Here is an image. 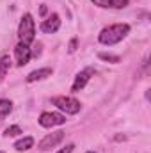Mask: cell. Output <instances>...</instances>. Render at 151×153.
Listing matches in <instances>:
<instances>
[{
  "instance_id": "cell-1",
  "label": "cell",
  "mask_w": 151,
  "mask_h": 153,
  "mask_svg": "<svg viewBox=\"0 0 151 153\" xmlns=\"http://www.w3.org/2000/svg\"><path fill=\"white\" fill-rule=\"evenodd\" d=\"M128 32H130V25H128V23H115V25L105 27V29L100 32L98 39H100L101 45L112 46V45H115V43L123 41V39L128 36Z\"/></svg>"
},
{
  "instance_id": "cell-2",
  "label": "cell",
  "mask_w": 151,
  "mask_h": 153,
  "mask_svg": "<svg viewBox=\"0 0 151 153\" xmlns=\"http://www.w3.org/2000/svg\"><path fill=\"white\" fill-rule=\"evenodd\" d=\"M18 38H20V43H23V45H30L36 38V23H34L30 13L23 14V18H21L20 27H18Z\"/></svg>"
},
{
  "instance_id": "cell-3",
  "label": "cell",
  "mask_w": 151,
  "mask_h": 153,
  "mask_svg": "<svg viewBox=\"0 0 151 153\" xmlns=\"http://www.w3.org/2000/svg\"><path fill=\"white\" fill-rule=\"evenodd\" d=\"M52 103L66 114H76V112H80V107H82L80 102L71 98V96H55L52 100Z\"/></svg>"
},
{
  "instance_id": "cell-4",
  "label": "cell",
  "mask_w": 151,
  "mask_h": 153,
  "mask_svg": "<svg viewBox=\"0 0 151 153\" xmlns=\"http://www.w3.org/2000/svg\"><path fill=\"white\" fill-rule=\"evenodd\" d=\"M66 123V116L59 114V112H43L39 116V125L44 128H52L57 125H64Z\"/></svg>"
},
{
  "instance_id": "cell-5",
  "label": "cell",
  "mask_w": 151,
  "mask_h": 153,
  "mask_svg": "<svg viewBox=\"0 0 151 153\" xmlns=\"http://www.w3.org/2000/svg\"><path fill=\"white\" fill-rule=\"evenodd\" d=\"M96 73V70L94 68H85V70H82L78 75L75 76V82H73V85H71V93H80L85 85H87V82L91 80V76Z\"/></svg>"
},
{
  "instance_id": "cell-6",
  "label": "cell",
  "mask_w": 151,
  "mask_h": 153,
  "mask_svg": "<svg viewBox=\"0 0 151 153\" xmlns=\"http://www.w3.org/2000/svg\"><path fill=\"white\" fill-rule=\"evenodd\" d=\"M14 55H16L18 66H25V64H29V61H30V57H32V50H30L29 45L18 43L16 48H14Z\"/></svg>"
},
{
  "instance_id": "cell-7",
  "label": "cell",
  "mask_w": 151,
  "mask_h": 153,
  "mask_svg": "<svg viewBox=\"0 0 151 153\" xmlns=\"http://www.w3.org/2000/svg\"><path fill=\"white\" fill-rule=\"evenodd\" d=\"M62 139H64V132H53V134H48L41 143H39V150H43V152H46V150H52V148H55L59 143H62Z\"/></svg>"
},
{
  "instance_id": "cell-8",
  "label": "cell",
  "mask_w": 151,
  "mask_h": 153,
  "mask_svg": "<svg viewBox=\"0 0 151 153\" xmlns=\"http://www.w3.org/2000/svg\"><path fill=\"white\" fill-rule=\"evenodd\" d=\"M41 32H44V34H53V32H57L59 29H61V18H59V14H50L43 23H41Z\"/></svg>"
},
{
  "instance_id": "cell-9",
  "label": "cell",
  "mask_w": 151,
  "mask_h": 153,
  "mask_svg": "<svg viewBox=\"0 0 151 153\" xmlns=\"http://www.w3.org/2000/svg\"><path fill=\"white\" fill-rule=\"evenodd\" d=\"M91 2L101 9H124L130 4V0H91Z\"/></svg>"
},
{
  "instance_id": "cell-10",
  "label": "cell",
  "mask_w": 151,
  "mask_h": 153,
  "mask_svg": "<svg viewBox=\"0 0 151 153\" xmlns=\"http://www.w3.org/2000/svg\"><path fill=\"white\" fill-rule=\"evenodd\" d=\"M50 75H52V68H41V70H36V71L29 73L27 82H29V84H32V82L43 80V78H46V76H50Z\"/></svg>"
},
{
  "instance_id": "cell-11",
  "label": "cell",
  "mask_w": 151,
  "mask_h": 153,
  "mask_svg": "<svg viewBox=\"0 0 151 153\" xmlns=\"http://www.w3.org/2000/svg\"><path fill=\"white\" fill-rule=\"evenodd\" d=\"M32 146H34V139H32V137H23V139H20V141H16V143H14V148H16L18 152L30 150Z\"/></svg>"
},
{
  "instance_id": "cell-12",
  "label": "cell",
  "mask_w": 151,
  "mask_h": 153,
  "mask_svg": "<svg viewBox=\"0 0 151 153\" xmlns=\"http://www.w3.org/2000/svg\"><path fill=\"white\" fill-rule=\"evenodd\" d=\"M9 68H11V59H9V55H2V57H0V82H4V78L7 75Z\"/></svg>"
},
{
  "instance_id": "cell-13",
  "label": "cell",
  "mask_w": 151,
  "mask_h": 153,
  "mask_svg": "<svg viewBox=\"0 0 151 153\" xmlns=\"http://www.w3.org/2000/svg\"><path fill=\"white\" fill-rule=\"evenodd\" d=\"M11 111H13V102L2 98V100H0V119L7 117V116L11 114Z\"/></svg>"
},
{
  "instance_id": "cell-14",
  "label": "cell",
  "mask_w": 151,
  "mask_h": 153,
  "mask_svg": "<svg viewBox=\"0 0 151 153\" xmlns=\"http://www.w3.org/2000/svg\"><path fill=\"white\" fill-rule=\"evenodd\" d=\"M98 57L101 59V61H109V62H112V64H117L119 61H121V57L119 55H112V53H98Z\"/></svg>"
},
{
  "instance_id": "cell-15",
  "label": "cell",
  "mask_w": 151,
  "mask_h": 153,
  "mask_svg": "<svg viewBox=\"0 0 151 153\" xmlns=\"http://www.w3.org/2000/svg\"><path fill=\"white\" fill-rule=\"evenodd\" d=\"M20 134H23V132H21V128L18 125H13V126L5 128V132H4L5 137H14V135H20Z\"/></svg>"
},
{
  "instance_id": "cell-16",
  "label": "cell",
  "mask_w": 151,
  "mask_h": 153,
  "mask_svg": "<svg viewBox=\"0 0 151 153\" xmlns=\"http://www.w3.org/2000/svg\"><path fill=\"white\" fill-rule=\"evenodd\" d=\"M75 50H76V38H73L71 41H70V48H68V52H70V53H73Z\"/></svg>"
},
{
  "instance_id": "cell-17",
  "label": "cell",
  "mask_w": 151,
  "mask_h": 153,
  "mask_svg": "<svg viewBox=\"0 0 151 153\" xmlns=\"http://www.w3.org/2000/svg\"><path fill=\"white\" fill-rule=\"evenodd\" d=\"M73 150H75V144H68L66 148H62L61 152H57V153H73Z\"/></svg>"
},
{
  "instance_id": "cell-18",
  "label": "cell",
  "mask_w": 151,
  "mask_h": 153,
  "mask_svg": "<svg viewBox=\"0 0 151 153\" xmlns=\"http://www.w3.org/2000/svg\"><path fill=\"white\" fill-rule=\"evenodd\" d=\"M39 13H41V16H44V14H46V5H41V9H39Z\"/></svg>"
},
{
  "instance_id": "cell-19",
  "label": "cell",
  "mask_w": 151,
  "mask_h": 153,
  "mask_svg": "<svg viewBox=\"0 0 151 153\" xmlns=\"http://www.w3.org/2000/svg\"><path fill=\"white\" fill-rule=\"evenodd\" d=\"M124 139H126L124 135H115V141H124Z\"/></svg>"
},
{
  "instance_id": "cell-20",
  "label": "cell",
  "mask_w": 151,
  "mask_h": 153,
  "mask_svg": "<svg viewBox=\"0 0 151 153\" xmlns=\"http://www.w3.org/2000/svg\"><path fill=\"white\" fill-rule=\"evenodd\" d=\"M87 153H96V152H87Z\"/></svg>"
},
{
  "instance_id": "cell-21",
  "label": "cell",
  "mask_w": 151,
  "mask_h": 153,
  "mask_svg": "<svg viewBox=\"0 0 151 153\" xmlns=\"http://www.w3.org/2000/svg\"><path fill=\"white\" fill-rule=\"evenodd\" d=\"M0 153H4V152H2V150H0Z\"/></svg>"
}]
</instances>
